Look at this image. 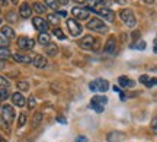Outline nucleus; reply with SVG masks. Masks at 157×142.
<instances>
[{"label":"nucleus","instance_id":"nucleus-1","mask_svg":"<svg viewBox=\"0 0 157 142\" xmlns=\"http://www.w3.org/2000/svg\"><path fill=\"white\" fill-rule=\"evenodd\" d=\"M78 45L83 49H93V51H96L101 44H99L98 38H93L92 35H86V36H83L82 39L78 41Z\"/></svg>","mask_w":157,"mask_h":142},{"label":"nucleus","instance_id":"nucleus-2","mask_svg":"<svg viewBox=\"0 0 157 142\" xmlns=\"http://www.w3.org/2000/svg\"><path fill=\"white\" fill-rule=\"evenodd\" d=\"M89 89L92 91H95V93H98V91H99V93H105V91H108V89H109V83L103 78H96V80H93V81H90Z\"/></svg>","mask_w":157,"mask_h":142},{"label":"nucleus","instance_id":"nucleus-3","mask_svg":"<svg viewBox=\"0 0 157 142\" xmlns=\"http://www.w3.org/2000/svg\"><path fill=\"white\" fill-rule=\"evenodd\" d=\"M87 28L90 31H93V32H98V34H106L108 32L106 25L102 22L101 19H98V17H93L92 20L87 22Z\"/></svg>","mask_w":157,"mask_h":142},{"label":"nucleus","instance_id":"nucleus-4","mask_svg":"<svg viewBox=\"0 0 157 142\" xmlns=\"http://www.w3.org/2000/svg\"><path fill=\"white\" fill-rule=\"evenodd\" d=\"M119 16H121L122 22L125 23L128 28H134V26H135L137 19H135L134 13H132V10H131V9H122V10H121V13H119Z\"/></svg>","mask_w":157,"mask_h":142},{"label":"nucleus","instance_id":"nucleus-5","mask_svg":"<svg viewBox=\"0 0 157 142\" xmlns=\"http://www.w3.org/2000/svg\"><path fill=\"white\" fill-rule=\"evenodd\" d=\"M15 118V109L12 107L10 104H5L2 107V120L3 123H10Z\"/></svg>","mask_w":157,"mask_h":142},{"label":"nucleus","instance_id":"nucleus-6","mask_svg":"<svg viewBox=\"0 0 157 142\" xmlns=\"http://www.w3.org/2000/svg\"><path fill=\"white\" fill-rule=\"evenodd\" d=\"M89 12H95L98 15H101L105 20L108 22H112L113 19H115V13H113L111 9H108V7H101V9H87Z\"/></svg>","mask_w":157,"mask_h":142},{"label":"nucleus","instance_id":"nucleus-7","mask_svg":"<svg viewBox=\"0 0 157 142\" xmlns=\"http://www.w3.org/2000/svg\"><path fill=\"white\" fill-rule=\"evenodd\" d=\"M67 28L71 36H78V35H82V32H83L82 25L77 23L74 19H67Z\"/></svg>","mask_w":157,"mask_h":142},{"label":"nucleus","instance_id":"nucleus-8","mask_svg":"<svg viewBox=\"0 0 157 142\" xmlns=\"http://www.w3.org/2000/svg\"><path fill=\"white\" fill-rule=\"evenodd\" d=\"M17 46H19L21 49H34L35 41L28 38V36H21V38L17 39Z\"/></svg>","mask_w":157,"mask_h":142},{"label":"nucleus","instance_id":"nucleus-9","mask_svg":"<svg viewBox=\"0 0 157 142\" xmlns=\"http://www.w3.org/2000/svg\"><path fill=\"white\" fill-rule=\"evenodd\" d=\"M71 13H73L74 17H77L80 20H86L90 15V12L87 10V9H84V7H73Z\"/></svg>","mask_w":157,"mask_h":142},{"label":"nucleus","instance_id":"nucleus-10","mask_svg":"<svg viewBox=\"0 0 157 142\" xmlns=\"http://www.w3.org/2000/svg\"><path fill=\"white\" fill-rule=\"evenodd\" d=\"M32 23H34L35 29L39 31V34H41V32H47V29H48V23L45 22L42 17H34Z\"/></svg>","mask_w":157,"mask_h":142},{"label":"nucleus","instance_id":"nucleus-11","mask_svg":"<svg viewBox=\"0 0 157 142\" xmlns=\"http://www.w3.org/2000/svg\"><path fill=\"white\" fill-rule=\"evenodd\" d=\"M103 51L106 52V54H115V52H117V39H115L113 36H111V38L108 39Z\"/></svg>","mask_w":157,"mask_h":142},{"label":"nucleus","instance_id":"nucleus-12","mask_svg":"<svg viewBox=\"0 0 157 142\" xmlns=\"http://www.w3.org/2000/svg\"><path fill=\"white\" fill-rule=\"evenodd\" d=\"M31 63L34 64V67H36V68H45L48 61H47V58L42 57V55H35Z\"/></svg>","mask_w":157,"mask_h":142},{"label":"nucleus","instance_id":"nucleus-13","mask_svg":"<svg viewBox=\"0 0 157 142\" xmlns=\"http://www.w3.org/2000/svg\"><path fill=\"white\" fill-rule=\"evenodd\" d=\"M12 102L15 103L16 106H19V107H23L26 104V99L23 97L22 93H13L12 94Z\"/></svg>","mask_w":157,"mask_h":142},{"label":"nucleus","instance_id":"nucleus-14","mask_svg":"<svg viewBox=\"0 0 157 142\" xmlns=\"http://www.w3.org/2000/svg\"><path fill=\"white\" fill-rule=\"evenodd\" d=\"M125 139V133L122 132H111V133H108V141L109 142H122Z\"/></svg>","mask_w":157,"mask_h":142},{"label":"nucleus","instance_id":"nucleus-15","mask_svg":"<svg viewBox=\"0 0 157 142\" xmlns=\"http://www.w3.org/2000/svg\"><path fill=\"white\" fill-rule=\"evenodd\" d=\"M31 15H32V7L28 3H22L21 5V16L23 19H28V17H31Z\"/></svg>","mask_w":157,"mask_h":142},{"label":"nucleus","instance_id":"nucleus-16","mask_svg":"<svg viewBox=\"0 0 157 142\" xmlns=\"http://www.w3.org/2000/svg\"><path fill=\"white\" fill-rule=\"evenodd\" d=\"M90 103L96 104V106H101V107H105V104L108 103V97L106 96H93Z\"/></svg>","mask_w":157,"mask_h":142},{"label":"nucleus","instance_id":"nucleus-17","mask_svg":"<svg viewBox=\"0 0 157 142\" xmlns=\"http://www.w3.org/2000/svg\"><path fill=\"white\" fill-rule=\"evenodd\" d=\"M2 35L5 36V39L7 41H10L13 39L16 35H15V31L10 28V26H2Z\"/></svg>","mask_w":157,"mask_h":142},{"label":"nucleus","instance_id":"nucleus-18","mask_svg":"<svg viewBox=\"0 0 157 142\" xmlns=\"http://www.w3.org/2000/svg\"><path fill=\"white\" fill-rule=\"evenodd\" d=\"M38 42L41 44V45H44V46L50 45V44H51L50 34H48V32H41V34L38 35Z\"/></svg>","mask_w":157,"mask_h":142},{"label":"nucleus","instance_id":"nucleus-19","mask_svg":"<svg viewBox=\"0 0 157 142\" xmlns=\"http://www.w3.org/2000/svg\"><path fill=\"white\" fill-rule=\"evenodd\" d=\"M13 58L16 60L17 63H22V64H29L32 61V58L28 57V55H25V54H21V52H15L13 54Z\"/></svg>","mask_w":157,"mask_h":142},{"label":"nucleus","instance_id":"nucleus-20","mask_svg":"<svg viewBox=\"0 0 157 142\" xmlns=\"http://www.w3.org/2000/svg\"><path fill=\"white\" fill-rule=\"evenodd\" d=\"M118 83H119V86L121 87H124V89H129V87H134V81L132 80L127 78V77H124V75H121L119 78H118Z\"/></svg>","mask_w":157,"mask_h":142},{"label":"nucleus","instance_id":"nucleus-21","mask_svg":"<svg viewBox=\"0 0 157 142\" xmlns=\"http://www.w3.org/2000/svg\"><path fill=\"white\" fill-rule=\"evenodd\" d=\"M45 52H47V55H50V57H56L57 54H58V46L54 45V44H50V45L45 46Z\"/></svg>","mask_w":157,"mask_h":142},{"label":"nucleus","instance_id":"nucleus-22","mask_svg":"<svg viewBox=\"0 0 157 142\" xmlns=\"http://www.w3.org/2000/svg\"><path fill=\"white\" fill-rule=\"evenodd\" d=\"M41 120H42V113L41 112H36L34 115V118H32V128H36V126L41 123Z\"/></svg>","mask_w":157,"mask_h":142},{"label":"nucleus","instance_id":"nucleus-23","mask_svg":"<svg viewBox=\"0 0 157 142\" xmlns=\"http://www.w3.org/2000/svg\"><path fill=\"white\" fill-rule=\"evenodd\" d=\"M6 19H7V22H10V23H16L17 22V15H16V12H7V15H6Z\"/></svg>","mask_w":157,"mask_h":142},{"label":"nucleus","instance_id":"nucleus-24","mask_svg":"<svg viewBox=\"0 0 157 142\" xmlns=\"http://www.w3.org/2000/svg\"><path fill=\"white\" fill-rule=\"evenodd\" d=\"M12 54H10V49L9 48H0V60H5V58H9Z\"/></svg>","mask_w":157,"mask_h":142},{"label":"nucleus","instance_id":"nucleus-25","mask_svg":"<svg viewBox=\"0 0 157 142\" xmlns=\"http://www.w3.org/2000/svg\"><path fill=\"white\" fill-rule=\"evenodd\" d=\"M52 35H54V36H57L58 39H66V35L63 34V31H61L60 28L52 29Z\"/></svg>","mask_w":157,"mask_h":142},{"label":"nucleus","instance_id":"nucleus-26","mask_svg":"<svg viewBox=\"0 0 157 142\" xmlns=\"http://www.w3.org/2000/svg\"><path fill=\"white\" fill-rule=\"evenodd\" d=\"M58 22H60V20H58L57 15H52V13H51V15H48V22H47V23H51V25H54V26L57 28Z\"/></svg>","mask_w":157,"mask_h":142},{"label":"nucleus","instance_id":"nucleus-27","mask_svg":"<svg viewBox=\"0 0 157 142\" xmlns=\"http://www.w3.org/2000/svg\"><path fill=\"white\" fill-rule=\"evenodd\" d=\"M9 86H10V81L6 78V77L0 75V87H2V89H7Z\"/></svg>","mask_w":157,"mask_h":142},{"label":"nucleus","instance_id":"nucleus-28","mask_svg":"<svg viewBox=\"0 0 157 142\" xmlns=\"http://www.w3.org/2000/svg\"><path fill=\"white\" fill-rule=\"evenodd\" d=\"M34 10L36 13H44L45 12V6L42 3H34Z\"/></svg>","mask_w":157,"mask_h":142},{"label":"nucleus","instance_id":"nucleus-29","mask_svg":"<svg viewBox=\"0 0 157 142\" xmlns=\"http://www.w3.org/2000/svg\"><path fill=\"white\" fill-rule=\"evenodd\" d=\"M17 87H19L22 91H28L29 90V83L28 81H19V83H17Z\"/></svg>","mask_w":157,"mask_h":142},{"label":"nucleus","instance_id":"nucleus-30","mask_svg":"<svg viewBox=\"0 0 157 142\" xmlns=\"http://www.w3.org/2000/svg\"><path fill=\"white\" fill-rule=\"evenodd\" d=\"M9 99V91L6 89H0V100H6Z\"/></svg>","mask_w":157,"mask_h":142},{"label":"nucleus","instance_id":"nucleus-31","mask_svg":"<svg viewBox=\"0 0 157 142\" xmlns=\"http://www.w3.org/2000/svg\"><path fill=\"white\" fill-rule=\"evenodd\" d=\"M131 48H135V49H146V42H144V41H140L138 44L131 45Z\"/></svg>","mask_w":157,"mask_h":142},{"label":"nucleus","instance_id":"nucleus-32","mask_svg":"<svg viewBox=\"0 0 157 142\" xmlns=\"http://www.w3.org/2000/svg\"><path fill=\"white\" fill-rule=\"evenodd\" d=\"M35 106H36V100H35L34 96H31V97L28 99V107H29V109H34Z\"/></svg>","mask_w":157,"mask_h":142},{"label":"nucleus","instance_id":"nucleus-33","mask_svg":"<svg viewBox=\"0 0 157 142\" xmlns=\"http://www.w3.org/2000/svg\"><path fill=\"white\" fill-rule=\"evenodd\" d=\"M45 5L50 6V7H52V9H57L60 3H58V2H54V0H47V2H45Z\"/></svg>","mask_w":157,"mask_h":142},{"label":"nucleus","instance_id":"nucleus-34","mask_svg":"<svg viewBox=\"0 0 157 142\" xmlns=\"http://www.w3.org/2000/svg\"><path fill=\"white\" fill-rule=\"evenodd\" d=\"M90 107H92V110H95L98 113H102L103 109H105V107H101V106H96V104H92V103H90Z\"/></svg>","mask_w":157,"mask_h":142},{"label":"nucleus","instance_id":"nucleus-35","mask_svg":"<svg viewBox=\"0 0 157 142\" xmlns=\"http://www.w3.org/2000/svg\"><path fill=\"white\" fill-rule=\"evenodd\" d=\"M9 42H10V41H7V39H5V38L0 36V48H2V46H3V48H7Z\"/></svg>","mask_w":157,"mask_h":142},{"label":"nucleus","instance_id":"nucleus-36","mask_svg":"<svg viewBox=\"0 0 157 142\" xmlns=\"http://www.w3.org/2000/svg\"><path fill=\"white\" fill-rule=\"evenodd\" d=\"M150 81V75H141L140 77V83H143V84H147Z\"/></svg>","mask_w":157,"mask_h":142},{"label":"nucleus","instance_id":"nucleus-37","mask_svg":"<svg viewBox=\"0 0 157 142\" xmlns=\"http://www.w3.org/2000/svg\"><path fill=\"white\" fill-rule=\"evenodd\" d=\"M25 123H26V116H25V115H21V116H19V126H23Z\"/></svg>","mask_w":157,"mask_h":142},{"label":"nucleus","instance_id":"nucleus-38","mask_svg":"<svg viewBox=\"0 0 157 142\" xmlns=\"http://www.w3.org/2000/svg\"><path fill=\"white\" fill-rule=\"evenodd\" d=\"M156 86V78L153 77V78H150V81L146 84V87H148V89H151V87H154Z\"/></svg>","mask_w":157,"mask_h":142},{"label":"nucleus","instance_id":"nucleus-39","mask_svg":"<svg viewBox=\"0 0 157 142\" xmlns=\"http://www.w3.org/2000/svg\"><path fill=\"white\" fill-rule=\"evenodd\" d=\"M76 142H87V138L86 137H77L76 138Z\"/></svg>","mask_w":157,"mask_h":142},{"label":"nucleus","instance_id":"nucleus-40","mask_svg":"<svg viewBox=\"0 0 157 142\" xmlns=\"http://www.w3.org/2000/svg\"><path fill=\"white\" fill-rule=\"evenodd\" d=\"M57 15H58V16L66 17V16H67V12H64V10H61V12H57Z\"/></svg>","mask_w":157,"mask_h":142},{"label":"nucleus","instance_id":"nucleus-41","mask_svg":"<svg viewBox=\"0 0 157 142\" xmlns=\"http://www.w3.org/2000/svg\"><path fill=\"white\" fill-rule=\"evenodd\" d=\"M156 122H157V120H156V118H153V122H151V126H153V131H154V132H156Z\"/></svg>","mask_w":157,"mask_h":142},{"label":"nucleus","instance_id":"nucleus-42","mask_svg":"<svg viewBox=\"0 0 157 142\" xmlns=\"http://www.w3.org/2000/svg\"><path fill=\"white\" fill-rule=\"evenodd\" d=\"M112 89H113V91H115V93H118V94L121 93V89H119V87H117V86H113Z\"/></svg>","mask_w":157,"mask_h":142},{"label":"nucleus","instance_id":"nucleus-43","mask_svg":"<svg viewBox=\"0 0 157 142\" xmlns=\"http://www.w3.org/2000/svg\"><path fill=\"white\" fill-rule=\"evenodd\" d=\"M5 67H6V63L3 61V60H0V70H2V68H5Z\"/></svg>","mask_w":157,"mask_h":142},{"label":"nucleus","instance_id":"nucleus-44","mask_svg":"<svg viewBox=\"0 0 157 142\" xmlns=\"http://www.w3.org/2000/svg\"><path fill=\"white\" fill-rule=\"evenodd\" d=\"M58 122H60V123H67V122H66V119H64V118H58Z\"/></svg>","mask_w":157,"mask_h":142},{"label":"nucleus","instance_id":"nucleus-45","mask_svg":"<svg viewBox=\"0 0 157 142\" xmlns=\"http://www.w3.org/2000/svg\"><path fill=\"white\" fill-rule=\"evenodd\" d=\"M0 142H5V139H3V138L0 137Z\"/></svg>","mask_w":157,"mask_h":142},{"label":"nucleus","instance_id":"nucleus-46","mask_svg":"<svg viewBox=\"0 0 157 142\" xmlns=\"http://www.w3.org/2000/svg\"><path fill=\"white\" fill-rule=\"evenodd\" d=\"M0 25H2V17H0Z\"/></svg>","mask_w":157,"mask_h":142}]
</instances>
